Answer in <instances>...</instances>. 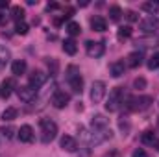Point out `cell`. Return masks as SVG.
Returning a JSON list of instances; mask_svg holds the SVG:
<instances>
[{
    "instance_id": "cell-1",
    "label": "cell",
    "mask_w": 159,
    "mask_h": 157,
    "mask_svg": "<svg viewBox=\"0 0 159 157\" xmlns=\"http://www.w3.org/2000/svg\"><path fill=\"white\" fill-rule=\"evenodd\" d=\"M39 126H41V141L44 144L52 142L56 139V135H57V124L54 120H50V118H41Z\"/></svg>"
},
{
    "instance_id": "cell-2",
    "label": "cell",
    "mask_w": 159,
    "mask_h": 157,
    "mask_svg": "<svg viewBox=\"0 0 159 157\" xmlns=\"http://www.w3.org/2000/svg\"><path fill=\"white\" fill-rule=\"evenodd\" d=\"M152 104L150 96H128L126 98V107L131 111H144Z\"/></svg>"
},
{
    "instance_id": "cell-3",
    "label": "cell",
    "mask_w": 159,
    "mask_h": 157,
    "mask_svg": "<svg viewBox=\"0 0 159 157\" xmlns=\"http://www.w3.org/2000/svg\"><path fill=\"white\" fill-rule=\"evenodd\" d=\"M67 81H69V85H70V89L74 92L81 94V91H83V78L80 76V70L74 65H70L67 69Z\"/></svg>"
},
{
    "instance_id": "cell-4",
    "label": "cell",
    "mask_w": 159,
    "mask_h": 157,
    "mask_svg": "<svg viewBox=\"0 0 159 157\" xmlns=\"http://www.w3.org/2000/svg\"><path fill=\"white\" fill-rule=\"evenodd\" d=\"M122 100H124V91H122V87L111 89V92H109V96H107V102H106V109H107L109 113L117 111L120 107V104H122Z\"/></svg>"
},
{
    "instance_id": "cell-5",
    "label": "cell",
    "mask_w": 159,
    "mask_h": 157,
    "mask_svg": "<svg viewBox=\"0 0 159 157\" xmlns=\"http://www.w3.org/2000/svg\"><path fill=\"white\" fill-rule=\"evenodd\" d=\"M17 96H19L22 102L30 104V102H34V100L37 98V89H34L32 85H22V87H17Z\"/></svg>"
},
{
    "instance_id": "cell-6",
    "label": "cell",
    "mask_w": 159,
    "mask_h": 157,
    "mask_svg": "<svg viewBox=\"0 0 159 157\" xmlns=\"http://www.w3.org/2000/svg\"><path fill=\"white\" fill-rule=\"evenodd\" d=\"M104 96H106V83L98 79L91 87V100H93V104H100L104 100Z\"/></svg>"
},
{
    "instance_id": "cell-7",
    "label": "cell",
    "mask_w": 159,
    "mask_h": 157,
    "mask_svg": "<svg viewBox=\"0 0 159 157\" xmlns=\"http://www.w3.org/2000/svg\"><path fill=\"white\" fill-rule=\"evenodd\" d=\"M141 30H143V34H156L159 30V20L157 17H154V15H150V17H146V19H143L141 20Z\"/></svg>"
},
{
    "instance_id": "cell-8",
    "label": "cell",
    "mask_w": 159,
    "mask_h": 157,
    "mask_svg": "<svg viewBox=\"0 0 159 157\" xmlns=\"http://www.w3.org/2000/svg\"><path fill=\"white\" fill-rule=\"evenodd\" d=\"M69 102H70V96H69L65 91H56L54 96H52V105H54L56 109H63V107H67Z\"/></svg>"
},
{
    "instance_id": "cell-9",
    "label": "cell",
    "mask_w": 159,
    "mask_h": 157,
    "mask_svg": "<svg viewBox=\"0 0 159 157\" xmlns=\"http://www.w3.org/2000/svg\"><path fill=\"white\" fill-rule=\"evenodd\" d=\"M85 50H87V56L89 57H100V56H104V44L102 43H94V41H87V44H85Z\"/></svg>"
},
{
    "instance_id": "cell-10",
    "label": "cell",
    "mask_w": 159,
    "mask_h": 157,
    "mask_svg": "<svg viewBox=\"0 0 159 157\" xmlns=\"http://www.w3.org/2000/svg\"><path fill=\"white\" fill-rule=\"evenodd\" d=\"M13 89L17 91V83H15V79L13 78H6L4 81H2V85H0V96H2V98H9L11 92H13Z\"/></svg>"
},
{
    "instance_id": "cell-11",
    "label": "cell",
    "mask_w": 159,
    "mask_h": 157,
    "mask_svg": "<svg viewBox=\"0 0 159 157\" xmlns=\"http://www.w3.org/2000/svg\"><path fill=\"white\" fill-rule=\"evenodd\" d=\"M17 133H19L20 142H32V141H34V128H32V126H28V124L20 126V129H19Z\"/></svg>"
},
{
    "instance_id": "cell-12",
    "label": "cell",
    "mask_w": 159,
    "mask_h": 157,
    "mask_svg": "<svg viewBox=\"0 0 159 157\" xmlns=\"http://www.w3.org/2000/svg\"><path fill=\"white\" fill-rule=\"evenodd\" d=\"M44 81H46V74H44L43 70H34V72L30 74V85H32L34 89H39Z\"/></svg>"
},
{
    "instance_id": "cell-13",
    "label": "cell",
    "mask_w": 159,
    "mask_h": 157,
    "mask_svg": "<svg viewBox=\"0 0 159 157\" xmlns=\"http://www.w3.org/2000/svg\"><path fill=\"white\" fill-rule=\"evenodd\" d=\"M91 128H93V131L106 129V128H109V122H107V118L104 117V115H94L93 120H91Z\"/></svg>"
},
{
    "instance_id": "cell-14",
    "label": "cell",
    "mask_w": 159,
    "mask_h": 157,
    "mask_svg": "<svg viewBox=\"0 0 159 157\" xmlns=\"http://www.w3.org/2000/svg\"><path fill=\"white\" fill-rule=\"evenodd\" d=\"M91 28H93L94 32H106V30H107V22H106L104 17L94 15V17L91 19Z\"/></svg>"
},
{
    "instance_id": "cell-15",
    "label": "cell",
    "mask_w": 159,
    "mask_h": 157,
    "mask_svg": "<svg viewBox=\"0 0 159 157\" xmlns=\"http://www.w3.org/2000/svg\"><path fill=\"white\" fill-rule=\"evenodd\" d=\"M141 63H143V54L141 52H131L126 57V65L129 69H137V67H141Z\"/></svg>"
},
{
    "instance_id": "cell-16",
    "label": "cell",
    "mask_w": 159,
    "mask_h": 157,
    "mask_svg": "<svg viewBox=\"0 0 159 157\" xmlns=\"http://www.w3.org/2000/svg\"><path fill=\"white\" fill-rule=\"evenodd\" d=\"M124 70H126V63H124V61H113V63L109 65V74H111L113 78H120V76L124 74Z\"/></svg>"
},
{
    "instance_id": "cell-17",
    "label": "cell",
    "mask_w": 159,
    "mask_h": 157,
    "mask_svg": "<svg viewBox=\"0 0 159 157\" xmlns=\"http://www.w3.org/2000/svg\"><path fill=\"white\" fill-rule=\"evenodd\" d=\"M61 148L63 150H67V152H74L76 148H78V144H76V139L74 137H70V135H65V137H61Z\"/></svg>"
},
{
    "instance_id": "cell-18",
    "label": "cell",
    "mask_w": 159,
    "mask_h": 157,
    "mask_svg": "<svg viewBox=\"0 0 159 157\" xmlns=\"http://www.w3.org/2000/svg\"><path fill=\"white\" fill-rule=\"evenodd\" d=\"M11 72H13L15 76H22V74L26 72V61H24V59H17V61L11 65Z\"/></svg>"
},
{
    "instance_id": "cell-19",
    "label": "cell",
    "mask_w": 159,
    "mask_h": 157,
    "mask_svg": "<svg viewBox=\"0 0 159 157\" xmlns=\"http://www.w3.org/2000/svg\"><path fill=\"white\" fill-rule=\"evenodd\" d=\"M63 50H65V54H69V56H74V54L78 52L76 41H74V39H65V43H63Z\"/></svg>"
},
{
    "instance_id": "cell-20",
    "label": "cell",
    "mask_w": 159,
    "mask_h": 157,
    "mask_svg": "<svg viewBox=\"0 0 159 157\" xmlns=\"http://www.w3.org/2000/svg\"><path fill=\"white\" fill-rule=\"evenodd\" d=\"M141 7H143V11H146V13H150V15L159 13V2H144Z\"/></svg>"
},
{
    "instance_id": "cell-21",
    "label": "cell",
    "mask_w": 159,
    "mask_h": 157,
    "mask_svg": "<svg viewBox=\"0 0 159 157\" xmlns=\"http://www.w3.org/2000/svg\"><path fill=\"white\" fill-rule=\"evenodd\" d=\"M11 59V54H9V50L6 48V46H2L0 44V69H4L6 67V63Z\"/></svg>"
},
{
    "instance_id": "cell-22",
    "label": "cell",
    "mask_w": 159,
    "mask_h": 157,
    "mask_svg": "<svg viewBox=\"0 0 159 157\" xmlns=\"http://www.w3.org/2000/svg\"><path fill=\"white\" fill-rule=\"evenodd\" d=\"M131 34H133L131 26H122V28H119V32H117V37H119V41H124V39H129Z\"/></svg>"
},
{
    "instance_id": "cell-23",
    "label": "cell",
    "mask_w": 159,
    "mask_h": 157,
    "mask_svg": "<svg viewBox=\"0 0 159 157\" xmlns=\"http://www.w3.org/2000/svg\"><path fill=\"white\" fill-rule=\"evenodd\" d=\"M141 142H143V144H148V146H154V142H156L154 131H144V133L141 135Z\"/></svg>"
},
{
    "instance_id": "cell-24",
    "label": "cell",
    "mask_w": 159,
    "mask_h": 157,
    "mask_svg": "<svg viewBox=\"0 0 159 157\" xmlns=\"http://www.w3.org/2000/svg\"><path fill=\"white\" fill-rule=\"evenodd\" d=\"M122 15H124V13H122V9H120L119 6H111V7H109V19H111L113 22H119Z\"/></svg>"
},
{
    "instance_id": "cell-25",
    "label": "cell",
    "mask_w": 159,
    "mask_h": 157,
    "mask_svg": "<svg viewBox=\"0 0 159 157\" xmlns=\"http://www.w3.org/2000/svg\"><path fill=\"white\" fill-rule=\"evenodd\" d=\"M11 17L15 19V22L24 20V9H22L20 6H13V7H11Z\"/></svg>"
},
{
    "instance_id": "cell-26",
    "label": "cell",
    "mask_w": 159,
    "mask_h": 157,
    "mask_svg": "<svg viewBox=\"0 0 159 157\" xmlns=\"http://www.w3.org/2000/svg\"><path fill=\"white\" fill-rule=\"evenodd\" d=\"M15 118H17V109H15V107H7V109H4V113H2V120L11 122V120H15Z\"/></svg>"
},
{
    "instance_id": "cell-27",
    "label": "cell",
    "mask_w": 159,
    "mask_h": 157,
    "mask_svg": "<svg viewBox=\"0 0 159 157\" xmlns=\"http://www.w3.org/2000/svg\"><path fill=\"white\" fill-rule=\"evenodd\" d=\"M148 69L150 70H156V69H159V52H156V54H152L150 57H148Z\"/></svg>"
},
{
    "instance_id": "cell-28",
    "label": "cell",
    "mask_w": 159,
    "mask_h": 157,
    "mask_svg": "<svg viewBox=\"0 0 159 157\" xmlns=\"http://www.w3.org/2000/svg\"><path fill=\"white\" fill-rule=\"evenodd\" d=\"M67 32H69V35H80L81 34V26H80L78 22H69L67 24Z\"/></svg>"
},
{
    "instance_id": "cell-29",
    "label": "cell",
    "mask_w": 159,
    "mask_h": 157,
    "mask_svg": "<svg viewBox=\"0 0 159 157\" xmlns=\"http://www.w3.org/2000/svg\"><path fill=\"white\" fill-rule=\"evenodd\" d=\"M15 34H19V35H26V34H28V24H26L24 20L15 22Z\"/></svg>"
},
{
    "instance_id": "cell-30",
    "label": "cell",
    "mask_w": 159,
    "mask_h": 157,
    "mask_svg": "<svg viewBox=\"0 0 159 157\" xmlns=\"http://www.w3.org/2000/svg\"><path fill=\"white\" fill-rule=\"evenodd\" d=\"M0 133H2L6 139H13V137H15V128H13V126H2V128H0Z\"/></svg>"
},
{
    "instance_id": "cell-31",
    "label": "cell",
    "mask_w": 159,
    "mask_h": 157,
    "mask_svg": "<svg viewBox=\"0 0 159 157\" xmlns=\"http://www.w3.org/2000/svg\"><path fill=\"white\" fill-rule=\"evenodd\" d=\"M133 87H135V89H139V91H141V89H144V87H146V79H144V78H135Z\"/></svg>"
},
{
    "instance_id": "cell-32",
    "label": "cell",
    "mask_w": 159,
    "mask_h": 157,
    "mask_svg": "<svg viewBox=\"0 0 159 157\" xmlns=\"http://www.w3.org/2000/svg\"><path fill=\"white\" fill-rule=\"evenodd\" d=\"M124 17H126L129 22H137V20H139L137 13H135V11H131V9H129V11H126V13H124Z\"/></svg>"
},
{
    "instance_id": "cell-33",
    "label": "cell",
    "mask_w": 159,
    "mask_h": 157,
    "mask_svg": "<svg viewBox=\"0 0 159 157\" xmlns=\"http://www.w3.org/2000/svg\"><path fill=\"white\" fill-rule=\"evenodd\" d=\"M48 67H50V74L56 76L57 74V61L56 59H48Z\"/></svg>"
},
{
    "instance_id": "cell-34",
    "label": "cell",
    "mask_w": 159,
    "mask_h": 157,
    "mask_svg": "<svg viewBox=\"0 0 159 157\" xmlns=\"http://www.w3.org/2000/svg\"><path fill=\"white\" fill-rule=\"evenodd\" d=\"M74 15V9L72 7H65V15H61V19H70Z\"/></svg>"
},
{
    "instance_id": "cell-35",
    "label": "cell",
    "mask_w": 159,
    "mask_h": 157,
    "mask_svg": "<svg viewBox=\"0 0 159 157\" xmlns=\"http://www.w3.org/2000/svg\"><path fill=\"white\" fill-rule=\"evenodd\" d=\"M131 157H148L146 155V152H144V150H141V148H139V150H135V152H133V155Z\"/></svg>"
},
{
    "instance_id": "cell-36",
    "label": "cell",
    "mask_w": 159,
    "mask_h": 157,
    "mask_svg": "<svg viewBox=\"0 0 159 157\" xmlns=\"http://www.w3.org/2000/svg\"><path fill=\"white\" fill-rule=\"evenodd\" d=\"M46 9H48V11H54V9H59V4H56V2H50V4L46 6Z\"/></svg>"
},
{
    "instance_id": "cell-37",
    "label": "cell",
    "mask_w": 159,
    "mask_h": 157,
    "mask_svg": "<svg viewBox=\"0 0 159 157\" xmlns=\"http://www.w3.org/2000/svg\"><path fill=\"white\" fill-rule=\"evenodd\" d=\"M6 24H7V15L0 13V26H6Z\"/></svg>"
},
{
    "instance_id": "cell-38",
    "label": "cell",
    "mask_w": 159,
    "mask_h": 157,
    "mask_svg": "<svg viewBox=\"0 0 159 157\" xmlns=\"http://www.w3.org/2000/svg\"><path fill=\"white\" fill-rule=\"evenodd\" d=\"M7 6H9L7 0H0V9H4V7H7Z\"/></svg>"
},
{
    "instance_id": "cell-39",
    "label": "cell",
    "mask_w": 159,
    "mask_h": 157,
    "mask_svg": "<svg viewBox=\"0 0 159 157\" xmlns=\"http://www.w3.org/2000/svg\"><path fill=\"white\" fill-rule=\"evenodd\" d=\"M80 6H81V7H85V6H89V2H87V0H81V2H80Z\"/></svg>"
},
{
    "instance_id": "cell-40",
    "label": "cell",
    "mask_w": 159,
    "mask_h": 157,
    "mask_svg": "<svg viewBox=\"0 0 159 157\" xmlns=\"http://www.w3.org/2000/svg\"><path fill=\"white\" fill-rule=\"evenodd\" d=\"M154 144H156V148H157V152H159V141H156Z\"/></svg>"
},
{
    "instance_id": "cell-41",
    "label": "cell",
    "mask_w": 159,
    "mask_h": 157,
    "mask_svg": "<svg viewBox=\"0 0 159 157\" xmlns=\"http://www.w3.org/2000/svg\"><path fill=\"white\" fill-rule=\"evenodd\" d=\"M157 128H159V117H157Z\"/></svg>"
}]
</instances>
